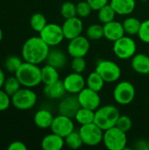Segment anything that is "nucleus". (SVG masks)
Returning a JSON list of instances; mask_svg holds the SVG:
<instances>
[{"mask_svg":"<svg viewBox=\"0 0 149 150\" xmlns=\"http://www.w3.org/2000/svg\"><path fill=\"white\" fill-rule=\"evenodd\" d=\"M148 150H149V140L148 141Z\"/></svg>","mask_w":149,"mask_h":150,"instance_id":"nucleus-45","label":"nucleus"},{"mask_svg":"<svg viewBox=\"0 0 149 150\" xmlns=\"http://www.w3.org/2000/svg\"><path fill=\"white\" fill-rule=\"evenodd\" d=\"M122 24H123V27H124L126 34L129 36L138 35L141 25V22L137 18L128 17L122 22Z\"/></svg>","mask_w":149,"mask_h":150,"instance_id":"nucleus-26","label":"nucleus"},{"mask_svg":"<svg viewBox=\"0 0 149 150\" xmlns=\"http://www.w3.org/2000/svg\"><path fill=\"white\" fill-rule=\"evenodd\" d=\"M112 50L118 58L121 60H126L132 58L136 54L137 45L135 40L129 35H124L113 42Z\"/></svg>","mask_w":149,"mask_h":150,"instance_id":"nucleus-8","label":"nucleus"},{"mask_svg":"<svg viewBox=\"0 0 149 150\" xmlns=\"http://www.w3.org/2000/svg\"><path fill=\"white\" fill-rule=\"evenodd\" d=\"M103 143L109 150H123L127 144L126 133L116 126L104 131Z\"/></svg>","mask_w":149,"mask_h":150,"instance_id":"nucleus-4","label":"nucleus"},{"mask_svg":"<svg viewBox=\"0 0 149 150\" xmlns=\"http://www.w3.org/2000/svg\"><path fill=\"white\" fill-rule=\"evenodd\" d=\"M54 116L53 114L46 109H41L36 112L33 117V121L34 124L41 129H47L50 128L52 122L54 120Z\"/></svg>","mask_w":149,"mask_h":150,"instance_id":"nucleus-23","label":"nucleus"},{"mask_svg":"<svg viewBox=\"0 0 149 150\" xmlns=\"http://www.w3.org/2000/svg\"><path fill=\"white\" fill-rule=\"evenodd\" d=\"M112 94L116 103L126 105L131 104L135 98V87L128 81H121L115 86Z\"/></svg>","mask_w":149,"mask_h":150,"instance_id":"nucleus-9","label":"nucleus"},{"mask_svg":"<svg viewBox=\"0 0 149 150\" xmlns=\"http://www.w3.org/2000/svg\"><path fill=\"white\" fill-rule=\"evenodd\" d=\"M47 18L42 13H34L30 18V25L37 33H40L47 25Z\"/></svg>","mask_w":149,"mask_h":150,"instance_id":"nucleus-32","label":"nucleus"},{"mask_svg":"<svg viewBox=\"0 0 149 150\" xmlns=\"http://www.w3.org/2000/svg\"><path fill=\"white\" fill-rule=\"evenodd\" d=\"M90 40L85 36L79 35L72 40H69L67 47V52L72 58L84 57L90 51Z\"/></svg>","mask_w":149,"mask_h":150,"instance_id":"nucleus-11","label":"nucleus"},{"mask_svg":"<svg viewBox=\"0 0 149 150\" xmlns=\"http://www.w3.org/2000/svg\"><path fill=\"white\" fill-rule=\"evenodd\" d=\"M64 144V138L53 132L47 134L41 141V148L44 150H61Z\"/></svg>","mask_w":149,"mask_h":150,"instance_id":"nucleus-21","label":"nucleus"},{"mask_svg":"<svg viewBox=\"0 0 149 150\" xmlns=\"http://www.w3.org/2000/svg\"><path fill=\"white\" fill-rule=\"evenodd\" d=\"M104 26V37L110 41H116L124 35H126L123 24L116 21L115 19L103 25Z\"/></svg>","mask_w":149,"mask_h":150,"instance_id":"nucleus-17","label":"nucleus"},{"mask_svg":"<svg viewBox=\"0 0 149 150\" xmlns=\"http://www.w3.org/2000/svg\"><path fill=\"white\" fill-rule=\"evenodd\" d=\"M23 87L32 88L41 83V68L37 64L23 62L14 74Z\"/></svg>","mask_w":149,"mask_h":150,"instance_id":"nucleus-2","label":"nucleus"},{"mask_svg":"<svg viewBox=\"0 0 149 150\" xmlns=\"http://www.w3.org/2000/svg\"><path fill=\"white\" fill-rule=\"evenodd\" d=\"M81 108L77 96H68L61 99L58 105L59 114L74 119L77 111Z\"/></svg>","mask_w":149,"mask_h":150,"instance_id":"nucleus-16","label":"nucleus"},{"mask_svg":"<svg viewBox=\"0 0 149 150\" xmlns=\"http://www.w3.org/2000/svg\"><path fill=\"white\" fill-rule=\"evenodd\" d=\"M115 16H116V12L110 4L103 6L97 11V18L102 24H106L108 22L114 20Z\"/></svg>","mask_w":149,"mask_h":150,"instance_id":"nucleus-28","label":"nucleus"},{"mask_svg":"<svg viewBox=\"0 0 149 150\" xmlns=\"http://www.w3.org/2000/svg\"><path fill=\"white\" fill-rule=\"evenodd\" d=\"M64 141H65V144L71 149H78L83 145L79 132H76L75 130L72 133H70L68 135H67L64 138Z\"/></svg>","mask_w":149,"mask_h":150,"instance_id":"nucleus-30","label":"nucleus"},{"mask_svg":"<svg viewBox=\"0 0 149 150\" xmlns=\"http://www.w3.org/2000/svg\"><path fill=\"white\" fill-rule=\"evenodd\" d=\"M59 79H60V76L58 72V69L47 63L41 68V82L42 83H44V85L54 83Z\"/></svg>","mask_w":149,"mask_h":150,"instance_id":"nucleus-24","label":"nucleus"},{"mask_svg":"<svg viewBox=\"0 0 149 150\" xmlns=\"http://www.w3.org/2000/svg\"><path fill=\"white\" fill-rule=\"evenodd\" d=\"M21 86L22 85L19 83L18 79L14 75L13 76H9L8 78H5V81L4 83V85H3V88L2 89L9 96L11 97L13 94H15L21 88Z\"/></svg>","mask_w":149,"mask_h":150,"instance_id":"nucleus-29","label":"nucleus"},{"mask_svg":"<svg viewBox=\"0 0 149 150\" xmlns=\"http://www.w3.org/2000/svg\"><path fill=\"white\" fill-rule=\"evenodd\" d=\"M138 37L142 42L149 44V18L141 22Z\"/></svg>","mask_w":149,"mask_h":150,"instance_id":"nucleus-38","label":"nucleus"},{"mask_svg":"<svg viewBox=\"0 0 149 150\" xmlns=\"http://www.w3.org/2000/svg\"><path fill=\"white\" fill-rule=\"evenodd\" d=\"M120 116L119 109L112 105L99 106L95 111L94 123L104 131L116 126L117 120Z\"/></svg>","mask_w":149,"mask_h":150,"instance_id":"nucleus-3","label":"nucleus"},{"mask_svg":"<svg viewBox=\"0 0 149 150\" xmlns=\"http://www.w3.org/2000/svg\"><path fill=\"white\" fill-rule=\"evenodd\" d=\"M134 149L138 150H148V141L140 139L137 140L134 142Z\"/></svg>","mask_w":149,"mask_h":150,"instance_id":"nucleus-42","label":"nucleus"},{"mask_svg":"<svg viewBox=\"0 0 149 150\" xmlns=\"http://www.w3.org/2000/svg\"><path fill=\"white\" fill-rule=\"evenodd\" d=\"M61 27L65 39L69 40L82 34V32L83 30V24L82 18L76 16L65 19Z\"/></svg>","mask_w":149,"mask_h":150,"instance_id":"nucleus-14","label":"nucleus"},{"mask_svg":"<svg viewBox=\"0 0 149 150\" xmlns=\"http://www.w3.org/2000/svg\"><path fill=\"white\" fill-rule=\"evenodd\" d=\"M105 83V82L96 70L90 73L86 78V87L97 92H100L102 91Z\"/></svg>","mask_w":149,"mask_h":150,"instance_id":"nucleus-25","label":"nucleus"},{"mask_svg":"<svg viewBox=\"0 0 149 150\" xmlns=\"http://www.w3.org/2000/svg\"><path fill=\"white\" fill-rule=\"evenodd\" d=\"M5 81V76H4V71L0 69V89L3 88V85H4V83Z\"/></svg>","mask_w":149,"mask_h":150,"instance_id":"nucleus-43","label":"nucleus"},{"mask_svg":"<svg viewBox=\"0 0 149 150\" xmlns=\"http://www.w3.org/2000/svg\"><path fill=\"white\" fill-rule=\"evenodd\" d=\"M66 91L70 94H78L86 87V80L81 73L72 72L63 79Z\"/></svg>","mask_w":149,"mask_h":150,"instance_id":"nucleus-15","label":"nucleus"},{"mask_svg":"<svg viewBox=\"0 0 149 150\" xmlns=\"http://www.w3.org/2000/svg\"><path fill=\"white\" fill-rule=\"evenodd\" d=\"M92 8L90 5V4L85 0V1H81L76 4V16L81 18H87L90 12H91Z\"/></svg>","mask_w":149,"mask_h":150,"instance_id":"nucleus-35","label":"nucleus"},{"mask_svg":"<svg viewBox=\"0 0 149 150\" xmlns=\"http://www.w3.org/2000/svg\"><path fill=\"white\" fill-rule=\"evenodd\" d=\"M148 55H149V49H148Z\"/></svg>","mask_w":149,"mask_h":150,"instance_id":"nucleus-46","label":"nucleus"},{"mask_svg":"<svg viewBox=\"0 0 149 150\" xmlns=\"http://www.w3.org/2000/svg\"><path fill=\"white\" fill-rule=\"evenodd\" d=\"M27 147L26 145L20 141H15L9 144L8 150H26Z\"/></svg>","mask_w":149,"mask_h":150,"instance_id":"nucleus-41","label":"nucleus"},{"mask_svg":"<svg viewBox=\"0 0 149 150\" xmlns=\"http://www.w3.org/2000/svg\"><path fill=\"white\" fill-rule=\"evenodd\" d=\"M116 127L124 131L125 133L129 132L133 127V121L127 115H120L117 120Z\"/></svg>","mask_w":149,"mask_h":150,"instance_id":"nucleus-36","label":"nucleus"},{"mask_svg":"<svg viewBox=\"0 0 149 150\" xmlns=\"http://www.w3.org/2000/svg\"><path fill=\"white\" fill-rule=\"evenodd\" d=\"M86 37L90 40H98L104 37V26L99 24H92L86 30Z\"/></svg>","mask_w":149,"mask_h":150,"instance_id":"nucleus-31","label":"nucleus"},{"mask_svg":"<svg viewBox=\"0 0 149 150\" xmlns=\"http://www.w3.org/2000/svg\"><path fill=\"white\" fill-rule=\"evenodd\" d=\"M2 39H3V31L0 28V41L2 40Z\"/></svg>","mask_w":149,"mask_h":150,"instance_id":"nucleus-44","label":"nucleus"},{"mask_svg":"<svg viewBox=\"0 0 149 150\" xmlns=\"http://www.w3.org/2000/svg\"><path fill=\"white\" fill-rule=\"evenodd\" d=\"M43 92L47 98L59 99V98H63L67 91L64 87L63 81L59 79L58 81H56L54 83L45 85V87L43 89Z\"/></svg>","mask_w":149,"mask_h":150,"instance_id":"nucleus-20","label":"nucleus"},{"mask_svg":"<svg viewBox=\"0 0 149 150\" xmlns=\"http://www.w3.org/2000/svg\"><path fill=\"white\" fill-rule=\"evenodd\" d=\"M39 33V36L50 47L59 45L65 39L61 25H59L55 23H47Z\"/></svg>","mask_w":149,"mask_h":150,"instance_id":"nucleus-10","label":"nucleus"},{"mask_svg":"<svg viewBox=\"0 0 149 150\" xmlns=\"http://www.w3.org/2000/svg\"><path fill=\"white\" fill-rule=\"evenodd\" d=\"M95 70L102 76L104 81L108 83L119 81L121 76L120 67L116 62L110 60L98 61Z\"/></svg>","mask_w":149,"mask_h":150,"instance_id":"nucleus-7","label":"nucleus"},{"mask_svg":"<svg viewBox=\"0 0 149 150\" xmlns=\"http://www.w3.org/2000/svg\"><path fill=\"white\" fill-rule=\"evenodd\" d=\"M74 119L81 126L92 123L94 122V119H95V111L88 109V108L81 107L77 111Z\"/></svg>","mask_w":149,"mask_h":150,"instance_id":"nucleus-27","label":"nucleus"},{"mask_svg":"<svg viewBox=\"0 0 149 150\" xmlns=\"http://www.w3.org/2000/svg\"><path fill=\"white\" fill-rule=\"evenodd\" d=\"M22 63L23 62L20 57L16 55H10L4 61V68L7 71L15 74V72L18 69Z\"/></svg>","mask_w":149,"mask_h":150,"instance_id":"nucleus-33","label":"nucleus"},{"mask_svg":"<svg viewBox=\"0 0 149 150\" xmlns=\"http://www.w3.org/2000/svg\"><path fill=\"white\" fill-rule=\"evenodd\" d=\"M109 4L113 8L116 14L121 16L130 15L136 7L135 0H110Z\"/></svg>","mask_w":149,"mask_h":150,"instance_id":"nucleus-19","label":"nucleus"},{"mask_svg":"<svg viewBox=\"0 0 149 150\" xmlns=\"http://www.w3.org/2000/svg\"><path fill=\"white\" fill-rule=\"evenodd\" d=\"M77 98L81 107L88 108L93 111H96L101 104L99 92L95 91L88 87H85L77 94Z\"/></svg>","mask_w":149,"mask_h":150,"instance_id":"nucleus-13","label":"nucleus"},{"mask_svg":"<svg viewBox=\"0 0 149 150\" xmlns=\"http://www.w3.org/2000/svg\"><path fill=\"white\" fill-rule=\"evenodd\" d=\"M11 104V96H9L3 89H0V112L7 110Z\"/></svg>","mask_w":149,"mask_h":150,"instance_id":"nucleus-39","label":"nucleus"},{"mask_svg":"<svg viewBox=\"0 0 149 150\" xmlns=\"http://www.w3.org/2000/svg\"><path fill=\"white\" fill-rule=\"evenodd\" d=\"M131 67L138 74H149V55L146 54H135L131 58Z\"/></svg>","mask_w":149,"mask_h":150,"instance_id":"nucleus-18","label":"nucleus"},{"mask_svg":"<svg viewBox=\"0 0 149 150\" xmlns=\"http://www.w3.org/2000/svg\"><path fill=\"white\" fill-rule=\"evenodd\" d=\"M68 58L66 54L59 49V48H52L49 50V53L47 57V63L56 68V69H61L63 68L67 63Z\"/></svg>","mask_w":149,"mask_h":150,"instance_id":"nucleus-22","label":"nucleus"},{"mask_svg":"<svg viewBox=\"0 0 149 150\" xmlns=\"http://www.w3.org/2000/svg\"><path fill=\"white\" fill-rule=\"evenodd\" d=\"M61 15L64 19L76 16V4L72 2H64L61 6Z\"/></svg>","mask_w":149,"mask_h":150,"instance_id":"nucleus-34","label":"nucleus"},{"mask_svg":"<svg viewBox=\"0 0 149 150\" xmlns=\"http://www.w3.org/2000/svg\"><path fill=\"white\" fill-rule=\"evenodd\" d=\"M11 105L18 110L26 111L32 109L37 102L36 93L31 88H20L11 97Z\"/></svg>","mask_w":149,"mask_h":150,"instance_id":"nucleus-5","label":"nucleus"},{"mask_svg":"<svg viewBox=\"0 0 149 150\" xmlns=\"http://www.w3.org/2000/svg\"><path fill=\"white\" fill-rule=\"evenodd\" d=\"M50 129L51 132L65 138L75 130V124L72 118L59 114L54 118Z\"/></svg>","mask_w":149,"mask_h":150,"instance_id":"nucleus-12","label":"nucleus"},{"mask_svg":"<svg viewBox=\"0 0 149 150\" xmlns=\"http://www.w3.org/2000/svg\"><path fill=\"white\" fill-rule=\"evenodd\" d=\"M78 132L82 137L83 144L86 146L96 147L103 142L104 130L94 122L82 125Z\"/></svg>","mask_w":149,"mask_h":150,"instance_id":"nucleus-6","label":"nucleus"},{"mask_svg":"<svg viewBox=\"0 0 149 150\" xmlns=\"http://www.w3.org/2000/svg\"><path fill=\"white\" fill-rule=\"evenodd\" d=\"M86 61L84 57H73L71 61V69L76 73H83L86 69Z\"/></svg>","mask_w":149,"mask_h":150,"instance_id":"nucleus-37","label":"nucleus"},{"mask_svg":"<svg viewBox=\"0 0 149 150\" xmlns=\"http://www.w3.org/2000/svg\"><path fill=\"white\" fill-rule=\"evenodd\" d=\"M49 50L50 47L40 36H33L27 39L23 44L22 59L25 62L39 65L47 60Z\"/></svg>","mask_w":149,"mask_h":150,"instance_id":"nucleus-1","label":"nucleus"},{"mask_svg":"<svg viewBox=\"0 0 149 150\" xmlns=\"http://www.w3.org/2000/svg\"><path fill=\"white\" fill-rule=\"evenodd\" d=\"M86 1L90 4L92 10L97 11L103 6L106 5L110 3V0H86Z\"/></svg>","mask_w":149,"mask_h":150,"instance_id":"nucleus-40","label":"nucleus"}]
</instances>
